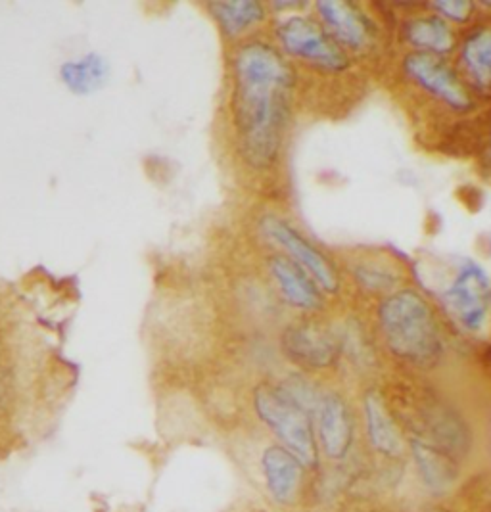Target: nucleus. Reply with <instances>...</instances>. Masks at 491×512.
<instances>
[{
  "instance_id": "21",
  "label": "nucleus",
  "mask_w": 491,
  "mask_h": 512,
  "mask_svg": "<svg viewBox=\"0 0 491 512\" xmlns=\"http://www.w3.org/2000/svg\"><path fill=\"white\" fill-rule=\"evenodd\" d=\"M282 394L290 397L296 405H300L309 415H315L321 403L323 394L313 386V382H309L302 374H292L288 376L281 386H279Z\"/></svg>"
},
{
  "instance_id": "20",
  "label": "nucleus",
  "mask_w": 491,
  "mask_h": 512,
  "mask_svg": "<svg viewBox=\"0 0 491 512\" xmlns=\"http://www.w3.org/2000/svg\"><path fill=\"white\" fill-rule=\"evenodd\" d=\"M353 277L365 292L382 294V298L396 292L401 280L398 271L392 265L382 263L378 259L359 261L353 269Z\"/></svg>"
},
{
  "instance_id": "16",
  "label": "nucleus",
  "mask_w": 491,
  "mask_h": 512,
  "mask_svg": "<svg viewBox=\"0 0 491 512\" xmlns=\"http://www.w3.org/2000/svg\"><path fill=\"white\" fill-rule=\"evenodd\" d=\"M363 413L367 436L376 451L386 457H398L403 449L398 422L378 390H369L363 397Z\"/></svg>"
},
{
  "instance_id": "10",
  "label": "nucleus",
  "mask_w": 491,
  "mask_h": 512,
  "mask_svg": "<svg viewBox=\"0 0 491 512\" xmlns=\"http://www.w3.org/2000/svg\"><path fill=\"white\" fill-rule=\"evenodd\" d=\"M269 273L288 305L307 313H315L325 307V294L321 286L294 259L281 254L269 257Z\"/></svg>"
},
{
  "instance_id": "1",
  "label": "nucleus",
  "mask_w": 491,
  "mask_h": 512,
  "mask_svg": "<svg viewBox=\"0 0 491 512\" xmlns=\"http://www.w3.org/2000/svg\"><path fill=\"white\" fill-rule=\"evenodd\" d=\"M233 119L242 160L267 171L281 156L296 70L279 48L250 41L234 52Z\"/></svg>"
},
{
  "instance_id": "15",
  "label": "nucleus",
  "mask_w": 491,
  "mask_h": 512,
  "mask_svg": "<svg viewBox=\"0 0 491 512\" xmlns=\"http://www.w3.org/2000/svg\"><path fill=\"white\" fill-rule=\"evenodd\" d=\"M263 474L269 493L282 505H288L296 499L302 476V463L286 447L273 445L263 453L261 459Z\"/></svg>"
},
{
  "instance_id": "14",
  "label": "nucleus",
  "mask_w": 491,
  "mask_h": 512,
  "mask_svg": "<svg viewBox=\"0 0 491 512\" xmlns=\"http://www.w3.org/2000/svg\"><path fill=\"white\" fill-rule=\"evenodd\" d=\"M411 451L426 488L436 493H445L457 484L459 466L455 463V457L442 447L417 436L411 440Z\"/></svg>"
},
{
  "instance_id": "17",
  "label": "nucleus",
  "mask_w": 491,
  "mask_h": 512,
  "mask_svg": "<svg viewBox=\"0 0 491 512\" xmlns=\"http://www.w3.org/2000/svg\"><path fill=\"white\" fill-rule=\"evenodd\" d=\"M60 77L71 93L85 96L100 91L108 77H110V64L104 56L91 52L77 60H68L60 68Z\"/></svg>"
},
{
  "instance_id": "11",
  "label": "nucleus",
  "mask_w": 491,
  "mask_h": 512,
  "mask_svg": "<svg viewBox=\"0 0 491 512\" xmlns=\"http://www.w3.org/2000/svg\"><path fill=\"white\" fill-rule=\"evenodd\" d=\"M315 415L325 453L336 461L344 459L350 453L355 432V422L348 401L336 392L323 394Z\"/></svg>"
},
{
  "instance_id": "19",
  "label": "nucleus",
  "mask_w": 491,
  "mask_h": 512,
  "mask_svg": "<svg viewBox=\"0 0 491 512\" xmlns=\"http://www.w3.org/2000/svg\"><path fill=\"white\" fill-rule=\"evenodd\" d=\"M208 10L227 37H236L265 18V8L258 0L210 2Z\"/></svg>"
},
{
  "instance_id": "5",
  "label": "nucleus",
  "mask_w": 491,
  "mask_h": 512,
  "mask_svg": "<svg viewBox=\"0 0 491 512\" xmlns=\"http://www.w3.org/2000/svg\"><path fill=\"white\" fill-rule=\"evenodd\" d=\"M254 407L259 419L263 420L296 455L304 466L317 465V445L313 436L311 415L296 405L290 397L284 396L279 386L261 384L254 392Z\"/></svg>"
},
{
  "instance_id": "24",
  "label": "nucleus",
  "mask_w": 491,
  "mask_h": 512,
  "mask_svg": "<svg viewBox=\"0 0 491 512\" xmlns=\"http://www.w3.org/2000/svg\"><path fill=\"white\" fill-rule=\"evenodd\" d=\"M484 156H486V163H488L491 171V133L490 137H488V142H486V154Z\"/></svg>"
},
{
  "instance_id": "7",
  "label": "nucleus",
  "mask_w": 491,
  "mask_h": 512,
  "mask_svg": "<svg viewBox=\"0 0 491 512\" xmlns=\"http://www.w3.org/2000/svg\"><path fill=\"white\" fill-rule=\"evenodd\" d=\"M261 229L273 242L284 248L286 256L304 267L325 294L336 296L340 292L342 280L334 261L311 240H307L296 227H292L288 221L277 215H265L261 221Z\"/></svg>"
},
{
  "instance_id": "4",
  "label": "nucleus",
  "mask_w": 491,
  "mask_h": 512,
  "mask_svg": "<svg viewBox=\"0 0 491 512\" xmlns=\"http://www.w3.org/2000/svg\"><path fill=\"white\" fill-rule=\"evenodd\" d=\"M401 71L415 89L449 112L468 114L476 108L474 91L468 87L459 68L451 66L444 56L409 50L401 58Z\"/></svg>"
},
{
  "instance_id": "2",
  "label": "nucleus",
  "mask_w": 491,
  "mask_h": 512,
  "mask_svg": "<svg viewBox=\"0 0 491 512\" xmlns=\"http://www.w3.org/2000/svg\"><path fill=\"white\" fill-rule=\"evenodd\" d=\"M378 332L388 351L407 365L432 369L444 357V334L432 305L415 288H398L376 307Z\"/></svg>"
},
{
  "instance_id": "23",
  "label": "nucleus",
  "mask_w": 491,
  "mask_h": 512,
  "mask_svg": "<svg viewBox=\"0 0 491 512\" xmlns=\"http://www.w3.org/2000/svg\"><path fill=\"white\" fill-rule=\"evenodd\" d=\"M277 10H296V8H304L305 2H275L273 4Z\"/></svg>"
},
{
  "instance_id": "9",
  "label": "nucleus",
  "mask_w": 491,
  "mask_h": 512,
  "mask_svg": "<svg viewBox=\"0 0 491 512\" xmlns=\"http://www.w3.org/2000/svg\"><path fill=\"white\" fill-rule=\"evenodd\" d=\"M319 20L348 54H369L378 43V27L355 2L321 0L315 4Z\"/></svg>"
},
{
  "instance_id": "18",
  "label": "nucleus",
  "mask_w": 491,
  "mask_h": 512,
  "mask_svg": "<svg viewBox=\"0 0 491 512\" xmlns=\"http://www.w3.org/2000/svg\"><path fill=\"white\" fill-rule=\"evenodd\" d=\"M426 424L430 430V442L434 445L442 447L453 457L467 453L470 447V432L467 424L455 411L447 407L432 409L430 415L426 417Z\"/></svg>"
},
{
  "instance_id": "22",
  "label": "nucleus",
  "mask_w": 491,
  "mask_h": 512,
  "mask_svg": "<svg viewBox=\"0 0 491 512\" xmlns=\"http://www.w3.org/2000/svg\"><path fill=\"white\" fill-rule=\"evenodd\" d=\"M428 8L449 24H470L476 14V4L470 0H436L430 2Z\"/></svg>"
},
{
  "instance_id": "6",
  "label": "nucleus",
  "mask_w": 491,
  "mask_h": 512,
  "mask_svg": "<svg viewBox=\"0 0 491 512\" xmlns=\"http://www.w3.org/2000/svg\"><path fill=\"white\" fill-rule=\"evenodd\" d=\"M277 39L284 54L298 58L317 70L342 73L351 68L350 54L332 39L321 22L313 18H286L277 27Z\"/></svg>"
},
{
  "instance_id": "3",
  "label": "nucleus",
  "mask_w": 491,
  "mask_h": 512,
  "mask_svg": "<svg viewBox=\"0 0 491 512\" xmlns=\"http://www.w3.org/2000/svg\"><path fill=\"white\" fill-rule=\"evenodd\" d=\"M442 303L463 332L480 336L491 323L490 273L474 259H461L442 290Z\"/></svg>"
},
{
  "instance_id": "8",
  "label": "nucleus",
  "mask_w": 491,
  "mask_h": 512,
  "mask_svg": "<svg viewBox=\"0 0 491 512\" xmlns=\"http://www.w3.org/2000/svg\"><path fill=\"white\" fill-rule=\"evenodd\" d=\"M284 355L304 371H327L336 365L342 340L336 332L315 321H300L284 328Z\"/></svg>"
},
{
  "instance_id": "13",
  "label": "nucleus",
  "mask_w": 491,
  "mask_h": 512,
  "mask_svg": "<svg viewBox=\"0 0 491 512\" xmlns=\"http://www.w3.org/2000/svg\"><path fill=\"white\" fill-rule=\"evenodd\" d=\"M401 37L415 52L436 54L444 58L459 45L455 29L434 12L405 20L401 27Z\"/></svg>"
},
{
  "instance_id": "12",
  "label": "nucleus",
  "mask_w": 491,
  "mask_h": 512,
  "mask_svg": "<svg viewBox=\"0 0 491 512\" xmlns=\"http://www.w3.org/2000/svg\"><path fill=\"white\" fill-rule=\"evenodd\" d=\"M459 71L474 94L491 96V24L478 25L463 37Z\"/></svg>"
}]
</instances>
